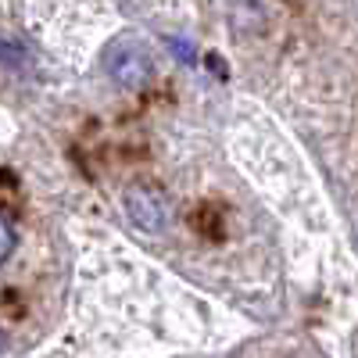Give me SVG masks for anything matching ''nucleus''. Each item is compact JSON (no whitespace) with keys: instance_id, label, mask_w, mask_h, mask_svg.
<instances>
[{"instance_id":"nucleus-1","label":"nucleus","mask_w":358,"mask_h":358,"mask_svg":"<svg viewBox=\"0 0 358 358\" xmlns=\"http://www.w3.org/2000/svg\"><path fill=\"white\" fill-rule=\"evenodd\" d=\"M104 72L118 83V86H126V90H140L151 83L155 76V57L151 50H147L143 40L136 36H118L108 43L104 50Z\"/></svg>"},{"instance_id":"nucleus-2","label":"nucleus","mask_w":358,"mask_h":358,"mask_svg":"<svg viewBox=\"0 0 358 358\" xmlns=\"http://www.w3.org/2000/svg\"><path fill=\"white\" fill-rule=\"evenodd\" d=\"M122 204H126L129 222H133L136 229H143V233H162L165 222H169V201H165V194H162L158 187H151V183H133V187L126 190Z\"/></svg>"},{"instance_id":"nucleus-3","label":"nucleus","mask_w":358,"mask_h":358,"mask_svg":"<svg viewBox=\"0 0 358 358\" xmlns=\"http://www.w3.org/2000/svg\"><path fill=\"white\" fill-rule=\"evenodd\" d=\"M15 244H18V236H15V222H11V215L4 212V215H0V262H11Z\"/></svg>"}]
</instances>
